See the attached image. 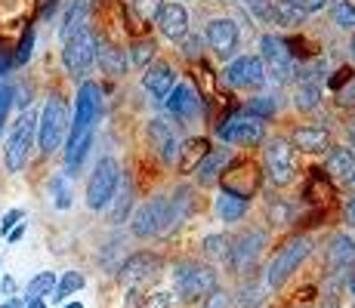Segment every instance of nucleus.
<instances>
[{
	"instance_id": "f257e3e1",
	"label": "nucleus",
	"mask_w": 355,
	"mask_h": 308,
	"mask_svg": "<svg viewBox=\"0 0 355 308\" xmlns=\"http://www.w3.org/2000/svg\"><path fill=\"white\" fill-rule=\"evenodd\" d=\"M102 114V90L93 80H80L78 87V99H74V118L65 136V170L68 176H74L84 167L87 154L93 145V129L99 123Z\"/></svg>"
},
{
	"instance_id": "f03ea898",
	"label": "nucleus",
	"mask_w": 355,
	"mask_h": 308,
	"mask_svg": "<svg viewBox=\"0 0 355 308\" xmlns=\"http://www.w3.org/2000/svg\"><path fill=\"white\" fill-rule=\"evenodd\" d=\"M220 287V271L216 265L204 262V259H180L173 265V280H170V293H173L180 302L195 305L204 296Z\"/></svg>"
},
{
	"instance_id": "7ed1b4c3",
	"label": "nucleus",
	"mask_w": 355,
	"mask_h": 308,
	"mask_svg": "<svg viewBox=\"0 0 355 308\" xmlns=\"http://www.w3.org/2000/svg\"><path fill=\"white\" fill-rule=\"evenodd\" d=\"M312 250H315V237L312 235H297V237H291V241H284L275 253H272V259L263 269L266 290L269 293L282 290V287L300 271V265L312 256Z\"/></svg>"
},
{
	"instance_id": "20e7f679",
	"label": "nucleus",
	"mask_w": 355,
	"mask_h": 308,
	"mask_svg": "<svg viewBox=\"0 0 355 308\" xmlns=\"http://www.w3.org/2000/svg\"><path fill=\"white\" fill-rule=\"evenodd\" d=\"M272 241V231L263 225H244L229 244V256H226V271L235 278H250L259 269L266 246Z\"/></svg>"
},
{
	"instance_id": "39448f33",
	"label": "nucleus",
	"mask_w": 355,
	"mask_h": 308,
	"mask_svg": "<svg viewBox=\"0 0 355 308\" xmlns=\"http://www.w3.org/2000/svg\"><path fill=\"white\" fill-rule=\"evenodd\" d=\"M68 127H71V111H68V102L62 93H50L37 114V142L34 145L40 148V154L50 157L56 148L65 145Z\"/></svg>"
},
{
	"instance_id": "423d86ee",
	"label": "nucleus",
	"mask_w": 355,
	"mask_h": 308,
	"mask_svg": "<svg viewBox=\"0 0 355 308\" xmlns=\"http://www.w3.org/2000/svg\"><path fill=\"white\" fill-rule=\"evenodd\" d=\"M34 142H37V111H34V108H25V111L16 118V123L10 127L6 142H3L6 173H22L28 157H31Z\"/></svg>"
},
{
	"instance_id": "0eeeda50",
	"label": "nucleus",
	"mask_w": 355,
	"mask_h": 308,
	"mask_svg": "<svg viewBox=\"0 0 355 308\" xmlns=\"http://www.w3.org/2000/svg\"><path fill=\"white\" fill-rule=\"evenodd\" d=\"M263 170L269 185H275V188H288L297 182V152L291 148L288 136H269L263 142Z\"/></svg>"
},
{
	"instance_id": "6e6552de",
	"label": "nucleus",
	"mask_w": 355,
	"mask_h": 308,
	"mask_svg": "<svg viewBox=\"0 0 355 308\" xmlns=\"http://www.w3.org/2000/svg\"><path fill=\"white\" fill-rule=\"evenodd\" d=\"M223 84L235 93H259L269 84V74H266V65L259 56H254V53H238L223 68Z\"/></svg>"
},
{
	"instance_id": "1a4fd4ad",
	"label": "nucleus",
	"mask_w": 355,
	"mask_h": 308,
	"mask_svg": "<svg viewBox=\"0 0 355 308\" xmlns=\"http://www.w3.org/2000/svg\"><path fill=\"white\" fill-rule=\"evenodd\" d=\"M121 163L114 161L112 154H105V157H99L96 161V167H93V173H90V179H87V207L90 210H96V213H102V210L112 203V197H114V191H118V185H121Z\"/></svg>"
},
{
	"instance_id": "9d476101",
	"label": "nucleus",
	"mask_w": 355,
	"mask_h": 308,
	"mask_svg": "<svg viewBox=\"0 0 355 308\" xmlns=\"http://www.w3.org/2000/svg\"><path fill=\"white\" fill-rule=\"evenodd\" d=\"M96 46L99 37L93 34V28H84L62 40V68L68 71V78L84 80L90 74V68L96 65Z\"/></svg>"
},
{
	"instance_id": "9b49d317",
	"label": "nucleus",
	"mask_w": 355,
	"mask_h": 308,
	"mask_svg": "<svg viewBox=\"0 0 355 308\" xmlns=\"http://www.w3.org/2000/svg\"><path fill=\"white\" fill-rule=\"evenodd\" d=\"M259 59H263L269 80H275V84H293L297 62H293L291 46L278 34H259Z\"/></svg>"
},
{
	"instance_id": "f8f14e48",
	"label": "nucleus",
	"mask_w": 355,
	"mask_h": 308,
	"mask_svg": "<svg viewBox=\"0 0 355 308\" xmlns=\"http://www.w3.org/2000/svg\"><path fill=\"white\" fill-rule=\"evenodd\" d=\"M216 139L223 142L226 148L238 152V148H257L269 139V129H266L263 120L248 118V114H235L232 120L220 123L216 127Z\"/></svg>"
},
{
	"instance_id": "ddd939ff",
	"label": "nucleus",
	"mask_w": 355,
	"mask_h": 308,
	"mask_svg": "<svg viewBox=\"0 0 355 308\" xmlns=\"http://www.w3.org/2000/svg\"><path fill=\"white\" fill-rule=\"evenodd\" d=\"M164 216H167V191H158V194L146 197L142 203H136L133 213H130V235L139 237V241H152V237H161L164 228Z\"/></svg>"
},
{
	"instance_id": "4468645a",
	"label": "nucleus",
	"mask_w": 355,
	"mask_h": 308,
	"mask_svg": "<svg viewBox=\"0 0 355 308\" xmlns=\"http://www.w3.org/2000/svg\"><path fill=\"white\" fill-rule=\"evenodd\" d=\"M204 46L214 53L216 59H235L238 46H241V28L232 16H214L204 25Z\"/></svg>"
},
{
	"instance_id": "2eb2a0df",
	"label": "nucleus",
	"mask_w": 355,
	"mask_h": 308,
	"mask_svg": "<svg viewBox=\"0 0 355 308\" xmlns=\"http://www.w3.org/2000/svg\"><path fill=\"white\" fill-rule=\"evenodd\" d=\"M146 142L148 148L155 152L161 163H167V167H173L176 161H180V148H182V136L180 129H176V123L170 118H152L146 123Z\"/></svg>"
},
{
	"instance_id": "dca6fc26",
	"label": "nucleus",
	"mask_w": 355,
	"mask_h": 308,
	"mask_svg": "<svg viewBox=\"0 0 355 308\" xmlns=\"http://www.w3.org/2000/svg\"><path fill=\"white\" fill-rule=\"evenodd\" d=\"M164 111H167L170 120L180 123H198L204 114V102L198 96L192 80H176V87L170 90V96L164 99Z\"/></svg>"
},
{
	"instance_id": "f3484780",
	"label": "nucleus",
	"mask_w": 355,
	"mask_h": 308,
	"mask_svg": "<svg viewBox=\"0 0 355 308\" xmlns=\"http://www.w3.org/2000/svg\"><path fill=\"white\" fill-rule=\"evenodd\" d=\"M195 207H198V191H195V185L180 182L173 191H167V216H164L161 237H170L182 222H189V216L195 213Z\"/></svg>"
},
{
	"instance_id": "a211bd4d",
	"label": "nucleus",
	"mask_w": 355,
	"mask_h": 308,
	"mask_svg": "<svg viewBox=\"0 0 355 308\" xmlns=\"http://www.w3.org/2000/svg\"><path fill=\"white\" fill-rule=\"evenodd\" d=\"M254 210V197L244 194V191H235L229 185H220L214 194V216L220 219L223 225H238L250 216Z\"/></svg>"
},
{
	"instance_id": "6ab92c4d",
	"label": "nucleus",
	"mask_w": 355,
	"mask_h": 308,
	"mask_svg": "<svg viewBox=\"0 0 355 308\" xmlns=\"http://www.w3.org/2000/svg\"><path fill=\"white\" fill-rule=\"evenodd\" d=\"M158 271H161V259L155 256V253L142 250V253H133V256H127L124 262H121L118 280H121V287H127V290H142Z\"/></svg>"
},
{
	"instance_id": "aec40b11",
	"label": "nucleus",
	"mask_w": 355,
	"mask_h": 308,
	"mask_svg": "<svg viewBox=\"0 0 355 308\" xmlns=\"http://www.w3.org/2000/svg\"><path fill=\"white\" fill-rule=\"evenodd\" d=\"M235 161H238V152H232V148H226V145L210 148V152L204 154L201 161H198V167H195V185L198 188H210V185L223 182L226 170Z\"/></svg>"
},
{
	"instance_id": "412c9836",
	"label": "nucleus",
	"mask_w": 355,
	"mask_h": 308,
	"mask_svg": "<svg viewBox=\"0 0 355 308\" xmlns=\"http://www.w3.org/2000/svg\"><path fill=\"white\" fill-rule=\"evenodd\" d=\"M288 142L293 152L300 154H327V148L334 145L331 142V129H324L322 123H293L291 133H288Z\"/></svg>"
},
{
	"instance_id": "4be33fe9",
	"label": "nucleus",
	"mask_w": 355,
	"mask_h": 308,
	"mask_svg": "<svg viewBox=\"0 0 355 308\" xmlns=\"http://www.w3.org/2000/svg\"><path fill=\"white\" fill-rule=\"evenodd\" d=\"M155 28H158V34L164 40L180 44V40L189 34V28H192V12H189L182 3H164L158 10V16H155Z\"/></svg>"
},
{
	"instance_id": "5701e85b",
	"label": "nucleus",
	"mask_w": 355,
	"mask_h": 308,
	"mask_svg": "<svg viewBox=\"0 0 355 308\" xmlns=\"http://www.w3.org/2000/svg\"><path fill=\"white\" fill-rule=\"evenodd\" d=\"M176 80H180L176 68L170 65L167 59H155L152 65L142 71V90H146L148 96H155L158 102H164L170 96V90L176 87Z\"/></svg>"
},
{
	"instance_id": "b1692460",
	"label": "nucleus",
	"mask_w": 355,
	"mask_h": 308,
	"mask_svg": "<svg viewBox=\"0 0 355 308\" xmlns=\"http://www.w3.org/2000/svg\"><path fill=\"white\" fill-rule=\"evenodd\" d=\"M324 259H327V269L331 271H340V275L355 271V237L349 231L331 235L327 237V246H324Z\"/></svg>"
},
{
	"instance_id": "393cba45",
	"label": "nucleus",
	"mask_w": 355,
	"mask_h": 308,
	"mask_svg": "<svg viewBox=\"0 0 355 308\" xmlns=\"http://www.w3.org/2000/svg\"><path fill=\"white\" fill-rule=\"evenodd\" d=\"M293 105L303 114L318 111V105H322V80L312 71H297V78H293Z\"/></svg>"
},
{
	"instance_id": "a878e982",
	"label": "nucleus",
	"mask_w": 355,
	"mask_h": 308,
	"mask_svg": "<svg viewBox=\"0 0 355 308\" xmlns=\"http://www.w3.org/2000/svg\"><path fill=\"white\" fill-rule=\"evenodd\" d=\"M90 12H93V0H65L62 19H59V37L68 40L71 34L90 28Z\"/></svg>"
},
{
	"instance_id": "bb28decb",
	"label": "nucleus",
	"mask_w": 355,
	"mask_h": 308,
	"mask_svg": "<svg viewBox=\"0 0 355 308\" xmlns=\"http://www.w3.org/2000/svg\"><path fill=\"white\" fill-rule=\"evenodd\" d=\"M96 65L102 74H108V78H124L130 62H127V50L121 44H114V40H99L96 46Z\"/></svg>"
},
{
	"instance_id": "cd10ccee",
	"label": "nucleus",
	"mask_w": 355,
	"mask_h": 308,
	"mask_svg": "<svg viewBox=\"0 0 355 308\" xmlns=\"http://www.w3.org/2000/svg\"><path fill=\"white\" fill-rule=\"evenodd\" d=\"M355 167V152L349 145H331L324 154V173L331 179H346Z\"/></svg>"
},
{
	"instance_id": "c85d7f7f",
	"label": "nucleus",
	"mask_w": 355,
	"mask_h": 308,
	"mask_svg": "<svg viewBox=\"0 0 355 308\" xmlns=\"http://www.w3.org/2000/svg\"><path fill=\"white\" fill-rule=\"evenodd\" d=\"M133 182L127 179V176H121V185H118V191H114V197H112V203H108V219H112L114 225H121V222H127L130 213H133Z\"/></svg>"
},
{
	"instance_id": "c756f323",
	"label": "nucleus",
	"mask_w": 355,
	"mask_h": 308,
	"mask_svg": "<svg viewBox=\"0 0 355 308\" xmlns=\"http://www.w3.org/2000/svg\"><path fill=\"white\" fill-rule=\"evenodd\" d=\"M263 293H266L263 278H241L235 299H232V308H263V299H266Z\"/></svg>"
},
{
	"instance_id": "7c9ffc66",
	"label": "nucleus",
	"mask_w": 355,
	"mask_h": 308,
	"mask_svg": "<svg viewBox=\"0 0 355 308\" xmlns=\"http://www.w3.org/2000/svg\"><path fill=\"white\" fill-rule=\"evenodd\" d=\"M297 213H300L297 201H291V197H272L269 210H266V219H269L272 228H284V225L297 222Z\"/></svg>"
},
{
	"instance_id": "2f4dec72",
	"label": "nucleus",
	"mask_w": 355,
	"mask_h": 308,
	"mask_svg": "<svg viewBox=\"0 0 355 308\" xmlns=\"http://www.w3.org/2000/svg\"><path fill=\"white\" fill-rule=\"evenodd\" d=\"M229 244H232V235H226V231H214V235H207L201 241V256L204 262L210 265H223L229 256Z\"/></svg>"
},
{
	"instance_id": "473e14b6",
	"label": "nucleus",
	"mask_w": 355,
	"mask_h": 308,
	"mask_svg": "<svg viewBox=\"0 0 355 308\" xmlns=\"http://www.w3.org/2000/svg\"><path fill=\"white\" fill-rule=\"evenodd\" d=\"M241 114H248V118H257V120H263V123H269L272 118L278 114V96H272V93H257L254 99L248 102V105L241 108Z\"/></svg>"
},
{
	"instance_id": "72a5a7b5",
	"label": "nucleus",
	"mask_w": 355,
	"mask_h": 308,
	"mask_svg": "<svg viewBox=\"0 0 355 308\" xmlns=\"http://www.w3.org/2000/svg\"><path fill=\"white\" fill-rule=\"evenodd\" d=\"M306 19L309 16L300 12L297 6L284 3V0H272V25H278V28H300Z\"/></svg>"
},
{
	"instance_id": "f704fd0d",
	"label": "nucleus",
	"mask_w": 355,
	"mask_h": 308,
	"mask_svg": "<svg viewBox=\"0 0 355 308\" xmlns=\"http://www.w3.org/2000/svg\"><path fill=\"white\" fill-rule=\"evenodd\" d=\"M158 59V46H155V40H148V37H139V40H133L130 44V50H127V62L133 68H142L146 71L152 62Z\"/></svg>"
},
{
	"instance_id": "c9c22d12",
	"label": "nucleus",
	"mask_w": 355,
	"mask_h": 308,
	"mask_svg": "<svg viewBox=\"0 0 355 308\" xmlns=\"http://www.w3.org/2000/svg\"><path fill=\"white\" fill-rule=\"evenodd\" d=\"M327 10H331V25L337 31H355V3L349 0H331L327 3Z\"/></svg>"
},
{
	"instance_id": "e433bc0d",
	"label": "nucleus",
	"mask_w": 355,
	"mask_h": 308,
	"mask_svg": "<svg viewBox=\"0 0 355 308\" xmlns=\"http://www.w3.org/2000/svg\"><path fill=\"white\" fill-rule=\"evenodd\" d=\"M84 284H87V278L80 275V271H65L62 278H56V287H53V302H59L62 305L68 296H74L78 290H84Z\"/></svg>"
},
{
	"instance_id": "4c0bfd02",
	"label": "nucleus",
	"mask_w": 355,
	"mask_h": 308,
	"mask_svg": "<svg viewBox=\"0 0 355 308\" xmlns=\"http://www.w3.org/2000/svg\"><path fill=\"white\" fill-rule=\"evenodd\" d=\"M46 188H50V201H53V207H56V210H68V207H71L74 191H71V182H68L65 173H56V176H53Z\"/></svg>"
},
{
	"instance_id": "58836bf2",
	"label": "nucleus",
	"mask_w": 355,
	"mask_h": 308,
	"mask_svg": "<svg viewBox=\"0 0 355 308\" xmlns=\"http://www.w3.org/2000/svg\"><path fill=\"white\" fill-rule=\"evenodd\" d=\"M53 287H56V275H53V271H37V275L28 280V287H25V296L28 299H44V296H50L53 293Z\"/></svg>"
},
{
	"instance_id": "ea45409f",
	"label": "nucleus",
	"mask_w": 355,
	"mask_h": 308,
	"mask_svg": "<svg viewBox=\"0 0 355 308\" xmlns=\"http://www.w3.org/2000/svg\"><path fill=\"white\" fill-rule=\"evenodd\" d=\"M34 37H37V31H34V25H28V28L22 31V40H19V46H16V53H12V65H28V59H31V53H34Z\"/></svg>"
},
{
	"instance_id": "a19ab883",
	"label": "nucleus",
	"mask_w": 355,
	"mask_h": 308,
	"mask_svg": "<svg viewBox=\"0 0 355 308\" xmlns=\"http://www.w3.org/2000/svg\"><path fill=\"white\" fill-rule=\"evenodd\" d=\"M130 6H133V12L142 19V22H155V16H158V10L164 6V0H130Z\"/></svg>"
},
{
	"instance_id": "79ce46f5",
	"label": "nucleus",
	"mask_w": 355,
	"mask_h": 308,
	"mask_svg": "<svg viewBox=\"0 0 355 308\" xmlns=\"http://www.w3.org/2000/svg\"><path fill=\"white\" fill-rule=\"evenodd\" d=\"M259 25H272V0H244Z\"/></svg>"
},
{
	"instance_id": "37998d69",
	"label": "nucleus",
	"mask_w": 355,
	"mask_h": 308,
	"mask_svg": "<svg viewBox=\"0 0 355 308\" xmlns=\"http://www.w3.org/2000/svg\"><path fill=\"white\" fill-rule=\"evenodd\" d=\"M337 105L340 108H355V74L346 78L343 87H337Z\"/></svg>"
},
{
	"instance_id": "c03bdc74",
	"label": "nucleus",
	"mask_w": 355,
	"mask_h": 308,
	"mask_svg": "<svg viewBox=\"0 0 355 308\" xmlns=\"http://www.w3.org/2000/svg\"><path fill=\"white\" fill-rule=\"evenodd\" d=\"M284 3L297 6V10L306 12V16H318V12L327 10V3H331V0H284Z\"/></svg>"
},
{
	"instance_id": "a18cd8bd",
	"label": "nucleus",
	"mask_w": 355,
	"mask_h": 308,
	"mask_svg": "<svg viewBox=\"0 0 355 308\" xmlns=\"http://www.w3.org/2000/svg\"><path fill=\"white\" fill-rule=\"evenodd\" d=\"M201 308H232V296L223 290V287H216L210 296L201 299Z\"/></svg>"
},
{
	"instance_id": "49530a36",
	"label": "nucleus",
	"mask_w": 355,
	"mask_h": 308,
	"mask_svg": "<svg viewBox=\"0 0 355 308\" xmlns=\"http://www.w3.org/2000/svg\"><path fill=\"white\" fill-rule=\"evenodd\" d=\"M340 219H343V225L349 231H355V191L343 197V207H340Z\"/></svg>"
},
{
	"instance_id": "de8ad7c7",
	"label": "nucleus",
	"mask_w": 355,
	"mask_h": 308,
	"mask_svg": "<svg viewBox=\"0 0 355 308\" xmlns=\"http://www.w3.org/2000/svg\"><path fill=\"white\" fill-rule=\"evenodd\" d=\"M22 219H25V210L22 207H16V210H10L3 219H0V235H10L16 225H22Z\"/></svg>"
},
{
	"instance_id": "09e8293b",
	"label": "nucleus",
	"mask_w": 355,
	"mask_h": 308,
	"mask_svg": "<svg viewBox=\"0 0 355 308\" xmlns=\"http://www.w3.org/2000/svg\"><path fill=\"white\" fill-rule=\"evenodd\" d=\"M170 296H173V293H167V290H155L152 296H146L142 299V308H170Z\"/></svg>"
},
{
	"instance_id": "8fccbe9b",
	"label": "nucleus",
	"mask_w": 355,
	"mask_h": 308,
	"mask_svg": "<svg viewBox=\"0 0 355 308\" xmlns=\"http://www.w3.org/2000/svg\"><path fill=\"white\" fill-rule=\"evenodd\" d=\"M10 102H12V90L6 84H0V127L6 120V111H10Z\"/></svg>"
},
{
	"instance_id": "3c124183",
	"label": "nucleus",
	"mask_w": 355,
	"mask_h": 308,
	"mask_svg": "<svg viewBox=\"0 0 355 308\" xmlns=\"http://www.w3.org/2000/svg\"><path fill=\"white\" fill-rule=\"evenodd\" d=\"M198 46H201V44H198V37H189V40L182 37V40H180V53H182L186 59H189V56H192V59L198 56Z\"/></svg>"
},
{
	"instance_id": "603ef678",
	"label": "nucleus",
	"mask_w": 355,
	"mask_h": 308,
	"mask_svg": "<svg viewBox=\"0 0 355 308\" xmlns=\"http://www.w3.org/2000/svg\"><path fill=\"white\" fill-rule=\"evenodd\" d=\"M0 296H6V299L16 296V278L12 275H6L3 280H0Z\"/></svg>"
},
{
	"instance_id": "864d4df0",
	"label": "nucleus",
	"mask_w": 355,
	"mask_h": 308,
	"mask_svg": "<svg viewBox=\"0 0 355 308\" xmlns=\"http://www.w3.org/2000/svg\"><path fill=\"white\" fill-rule=\"evenodd\" d=\"M10 68H12V53H10V46H0V78H3Z\"/></svg>"
},
{
	"instance_id": "5fc2aeb1",
	"label": "nucleus",
	"mask_w": 355,
	"mask_h": 308,
	"mask_svg": "<svg viewBox=\"0 0 355 308\" xmlns=\"http://www.w3.org/2000/svg\"><path fill=\"white\" fill-rule=\"evenodd\" d=\"M343 145H349L352 152H355V118L346 123V142H343Z\"/></svg>"
},
{
	"instance_id": "6e6d98bb",
	"label": "nucleus",
	"mask_w": 355,
	"mask_h": 308,
	"mask_svg": "<svg viewBox=\"0 0 355 308\" xmlns=\"http://www.w3.org/2000/svg\"><path fill=\"white\" fill-rule=\"evenodd\" d=\"M22 235H25V225H16V228H12L6 237H10V244H19V241H22Z\"/></svg>"
},
{
	"instance_id": "4d7b16f0",
	"label": "nucleus",
	"mask_w": 355,
	"mask_h": 308,
	"mask_svg": "<svg viewBox=\"0 0 355 308\" xmlns=\"http://www.w3.org/2000/svg\"><path fill=\"white\" fill-rule=\"evenodd\" d=\"M0 308H25V302L19 296H12V299H6V302H0Z\"/></svg>"
},
{
	"instance_id": "13d9d810",
	"label": "nucleus",
	"mask_w": 355,
	"mask_h": 308,
	"mask_svg": "<svg viewBox=\"0 0 355 308\" xmlns=\"http://www.w3.org/2000/svg\"><path fill=\"white\" fill-rule=\"evenodd\" d=\"M346 50H349V62L355 65V31L349 34V44H346Z\"/></svg>"
},
{
	"instance_id": "bf43d9fd",
	"label": "nucleus",
	"mask_w": 355,
	"mask_h": 308,
	"mask_svg": "<svg viewBox=\"0 0 355 308\" xmlns=\"http://www.w3.org/2000/svg\"><path fill=\"white\" fill-rule=\"evenodd\" d=\"M25 308H46L44 299H25Z\"/></svg>"
},
{
	"instance_id": "052dcab7",
	"label": "nucleus",
	"mask_w": 355,
	"mask_h": 308,
	"mask_svg": "<svg viewBox=\"0 0 355 308\" xmlns=\"http://www.w3.org/2000/svg\"><path fill=\"white\" fill-rule=\"evenodd\" d=\"M343 182H346V188H352V191H355V167H352V173H349V176H346V179H343Z\"/></svg>"
},
{
	"instance_id": "680f3d73",
	"label": "nucleus",
	"mask_w": 355,
	"mask_h": 308,
	"mask_svg": "<svg viewBox=\"0 0 355 308\" xmlns=\"http://www.w3.org/2000/svg\"><path fill=\"white\" fill-rule=\"evenodd\" d=\"M62 308H84L80 302H62Z\"/></svg>"
},
{
	"instance_id": "e2e57ef3",
	"label": "nucleus",
	"mask_w": 355,
	"mask_h": 308,
	"mask_svg": "<svg viewBox=\"0 0 355 308\" xmlns=\"http://www.w3.org/2000/svg\"><path fill=\"white\" fill-rule=\"evenodd\" d=\"M340 308H355V299H349V302H343Z\"/></svg>"
}]
</instances>
